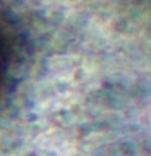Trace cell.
Returning a JSON list of instances; mask_svg holds the SVG:
<instances>
[{
  "mask_svg": "<svg viewBox=\"0 0 151 156\" xmlns=\"http://www.w3.org/2000/svg\"><path fill=\"white\" fill-rule=\"evenodd\" d=\"M7 63H8V47H7V39L0 28V83H2L5 72H7Z\"/></svg>",
  "mask_w": 151,
  "mask_h": 156,
  "instance_id": "obj_1",
  "label": "cell"
}]
</instances>
